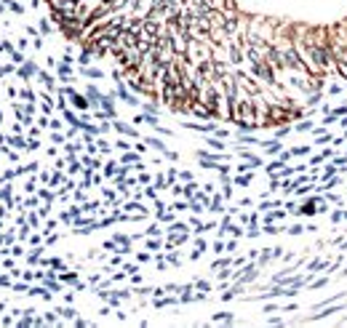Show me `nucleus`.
Instances as JSON below:
<instances>
[{"label":"nucleus","instance_id":"1","mask_svg":"<svg viewBox=\"0 0 347 328\" xmlns=\"http://www.w3.org/2000/svg\"><path fill=\"white\" fill-rule=\"evenodd\" d=\"M104 3H110V0H104Z\"/></svg>","mask_w":347,"mask_h":328}]
</instances>
